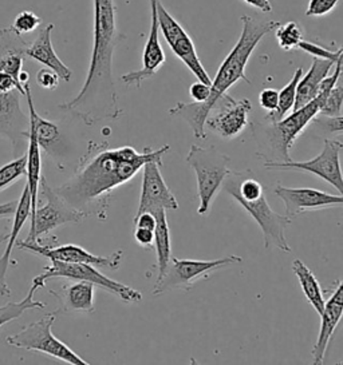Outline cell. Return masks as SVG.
<instances>
[{"instance_id":"cell-43","label":"cell","mask_w":343,"mask_h":365,"mask_svg":"<svg viewBox=\"0 0 343 365\" xmlns=\"http://www.w3.org/2000/svg\"><path fill=\"white\" fill-rule=\"evenodd\" d=\"M248 6L257 9L259 11L264 12V14H269L272 11V4L269 0H243Z\"/></svg>"},{"instance_id":"cell-18","label":"cell","mask_w":343,"mask_h":365,"mask_svg":"<svg viewBox=\"0 0 343 365\" xmlns=\"http://www.w3.org/2000/svg\"><path fill=\"white\" fill-rule=\"evenodd\" d=\"M21 97L18 90L0 93V137L10 140L14 154L21 149L30 128V118L21 108Z\"/></svg>"},{"instance_id":"cell-29","label":"cell","mask_w":343,"mask_h":365,"mask_svg":"<svg viewBox=\"0 0 343 365\" xmlns=\"http://www.w3.org/2000/svg\"><path fill=\"white\" fill-rule=\"evenodd\" d=\"M38 289H39V287L32 282L31 288H30L27 296L23 300L18 301V302H7L6 305L0 307V328L4 327L9 322L19 319L26 311L44 309L46 308L44 302L34 300V294Z\"/></svg>"},{"instance_id":"cell-25","label":"cell","mask_w":343,"mask_h":365,"mask_svg":"<svg viewBox=\"0 0 343 365\" xmlns=\"http://www.w3.org/2000/svg\"><path fill=\"white\" fill-rule=\"evenodd\" d=\"M29 140V150L26 153L27 155V186L30 189L31 194V218L36 207H38V192H39V183L42 180V149L39 148V143L36 140L35 131L30 123V128L27 131V137Z\"/></svg>"},{"instance_id":"cell-31","label":"cell","mask_w":343,"mask_h":365,"mask_svg":"<svg viewBox=\"0 0 343 365\" xmlns=\"http://www.w3.org/2000/svg\"><path fill=\"white\" fill-rule=\"evenodd\" d=\"M27 173V155L23 154L19 158L6 163L0 168V192L10 187L12 183L16 182L24 177Z\"/></svg>"},{"instance_id":"cell-15","label":"cell","mask_w":343,"mask_h":365,"mask_svg":"<svg viewBox=\"0 0 343 365\" xmlns=\"http://www.w3.org/2000/svg\"><path fill=\"white\" fill-rule=\"evenodd\" d=\"M275 194L283 201L286 215L291 220L306 212L342 206V194H330L311 187H287L277 183Z\"/></svg>"},{"instance_id":"cell-26","label":"cell","mask_w":343,"mask_h":365,"mask_svg":"<svg viewBox=\"0 0 343 365\" xmlns=\"http://www.w3.org/2000/svg\"><path fill=\"white\" fill-rule=\"evenodd\" d=\"M151 215L156 217V227H154V240L153 245L157 255V268H159V276L165 272L168 268L171 258L173 257L172 253V238L171 230L168 225V218H166V210L165 209H156L151 212Z\"/></svg>"},{"instance_id":"cell-45","label":"cell","mask_w":343,"mask_h":365,"mask_svg":"<svg viewBox=\"0 0 343 365\" xmlns=\"http://www.w3.org/2000/svg\"><path fill=\"white\" fill-rule=\"evenodd\" d=\"M6 238H7V235H6V236H3V235L0 233V244H1L3 241H6Z\"/></svg>"},{"instance_id":"cell-41","label":"cell","mask_w":343,"mask_h":365,"mask_svg":"<svg viewBox=\"0 0 343 365\" xmlns=\"http://www.w3.org/2000/svg\"><path fill=\"white\" fill-rule=\"evenodd\" d=\"M327 120L321 122L317 118H314V120L319 122L322 125V128L326 130V131H330V133H337V134H342V117H326Z\"/></svg>"},{"instance_id":"cell-19","label":"cell","mask_w":343,"mask_h":365,"mask_svg":"<svg viewBox=\"0 0 343 365\" xmlns=\"http://www.w3.org/2000/svg\"><path fill=\"white\" fill-rule=\"evenodd\" d=\"M342 313L343 284L341 279H338L332 297L324 302V308L321 313V329H319L317 343L314 344L311 351L314 364H323L332 336L342 319Z\"/></svg>"},{"instance_id":"cell-10","label":"cell","mask_w":343,"mask_h":365,"mask_svg":"<svg viewBox=\"0 0 343 365\" xmlns=\"http://www.w3.org/2000/svg\"><path fill=\"white\" fill-rule=\"evenodd\" d=\"M39 190L46 198V205L36 207L35 213L30 218L31 225L29 232V238L26 241L41 242L42 238L50 235L54 229L66 224H78L82 222L87 215L71 207L59 197L53 187L42 177L39 183Z\"/></svg>"},{"instance_id":"cell-27","label":"cell","mask_w":343,"mask_h":365,"mask_svg":"<svg viewBox=\"0 0 343 365\" xmlns=\"http://www.w3.org/2000/svg\"><path fill=\"white\" fill-rule=\"evenodd\" d=\"M291 268L299 281L300 288H302L304 297L307 299L309 304L315 309V312L321 316L323 308H324V302H326L321 284L318 282V279L314 276L310 268L300 259H294Z\"/></svg>"},{"instance_id":"cell-1","label":"cell","mask_w":343,"mask_h":365,"mask_svg":"<svg viewBox=\"0 0 343 365\" xmlns=\"http://www.w3.org/2000/svg\"><path fill=\"white\" fill-rule=\"evenodd\" d=\"M169 149V145H165L157 150L145 148L139 153L131 146L109 149L107 142L90 140L74 174L54 190L87 217L105 218L114 190L131 181L146 162H162Z\"/></svg>"},{"instance_id":"cell-37","label":"cell","mask_w":343,"mask_h":365,"mask_svg":"<svg viewBox=\"0 0 343 365\" xmlns=\"http://www.w3.org/2000/svg\"><path fill=\"white\" fill-rule=\"evenodd\" d=\"M279 91L275 88H264L259 94V103L260 108L266 110L267 113H272L278 108Z\"/></svg>"},{"instance_id":"cell-28","label":"cell","mask_w":343,"mask_h":365,"mask_svg":"<svg viewBox=\"0 0 343 365\" xmlns=\"http://www.w3.org/2000/svg\"><path fill=\"white\" fill-rule=\"evenodd\" d=\"M303 76V68L298 67L294 73V76L291 78L289 83L283 87L279 93L278 108L272 113H267V115L264 117L267 122H278L280 119L284 118L289 113L294 110L295 105V96H297V86L300 78Z\"/></svg>"},{"instance_id":"cell-32","label":"cell","mask_w":343,"mask_h":365,"mask_svg":"<svg viewBox=\"0 0 343 365\" xmlns=\"http://www.w3.org/2000/svg\"><path fill=\"white\" fill-rule=\"evenodd\" d=\"M343 87L339 82L334 86L324 99V103L319 110L323 117H342Z\"/></svg>"},{"instance_id":"cell-24","label":"cell","mask_w":343,"mask_h":365,"mask_svg":"<svg viewBox=\"0 0 343 365\" xmlns=\"http://www.w3.org/2000/svg\"><path fill=\"white\" fill-rule=\"evenodd\" d=\"M335 62L329 59H312V65L306 76H302L298 86H297V96H295V105L294 110L304 106L314 98L318 96V90L322 81L330 74Z\"/></svg>"},{"instance_id":"cell-13","label":"cell","mask_w":343,"mask_h":365,"mask_svg":"<svg viewBox=\"0 0 343 365\" xmlns=\"http://www.w3.org/2000/svg\"><path fill=\"white\" fill-rule=\"evenodd\" d=\"M251 110L252 103L249 99L236 101L227 93L214 103L205 119V125L220 138L234 140L246 129Z\"/></svg>"},{"instance_id":"cell-33","label":"cell","mask_w":343,"mask_h":365,"mask_svg":"<svg viewBox=\"0 0 343 365\" xmlns=\"http://www.w3.org/2000/svg\"><path fill=\"white\" fill-rule=\"evenodd\" d=\"M298 48L302 50V51H304L306 54L311 55L312 58L329 59V61H332V62H337L339 58H342L343 56L342 47H339L337 51H332V50L326 48L324 46L311 43V42H307V41H304V39L300 41L299 44H298Z\"/></svg>"},{"instance_id":"cell-40","label":"cell","mask_w":343,"mask_h":365,"mask_svg":"<svg viewBox=\"0 0 343 365\" xmlns=\"http://www.w3.org/2000/svg\"><path fill=\"white\" fill-rule=\"evenodd\" d=\"M12 90H18L21 96L24 97V88L19 86L18 82L10 74H6V73L0 71V93H9Z\"/></svg>"},{"instance_id":"cell-6","label":"cell","mask_w":343,"mask_h":365,"mask_svg":"<svg viewBox=\"0 0 343 365\" xmlns=\"http://www.w3.org/2000/svg\"><path fill=\"white\" fill-rule=\"evenodd\" d=\"M185 160L197 177V197L200 200L197 215H207L216 194L222 189L225 177L231 172V158L214 146L205 149L199 145H192Z\"/></svg>"},{"instance_id":"cell-35","label":"cell","mask_w":343,"mask_h":365,"mask_svg":"<svg viewBox=\"0 0 343 365\" xmlns=\"http://www.w3.org/2000/svg\"><path fill=\"white\" fill-rule=\"evenodd\" d=\"M339 0H310L306 16H324L338 6Z\"/></svg>"},{"instance_id":"cell-17","label":"cell","mask_w":343,"mask_h":365,"mask_svg":"<svg viewBox=\"0 0 343 365\" xmlns=\"http://www.w3.org/2000/svg\"><path fill=\"white\" fill-rule=\"evenodd\" d=\"M150 3V30L148 41L142 53V67L137 71H131L121 76V81L128 86L141 87L142 82L156 76V73L166 61V55L160 43V27L157 19L156 0H149Z\"/></svg>"},{"instance_id":"cell-12","label":"cell","mask_w":343,"mask_h":365,"mask_svg":"<svg viewBox=\"0 0 343 365\" xmlns=\"http://www.w3.org/2000/svg\"><path fill=\"white\" fill-rule=\"evenodd\" d=\"M342 142L337 140H323L321 153L310 161L264 162L266 169L274 170H300L311 173L323 181L332 185L338 194H343L342 169H341V151Z\"/></svg>"},{"instance_id":"cell-4","label":"cell","mask_w":343,"mask_h":365,"mask_svg":"<svg viewBox=\"0 0 343 365\" xmlns=\"http://www.w3.org/2000/svg\"><path fill=\"white\" fill-rule=\"evenodd\" d=\"M222 187L257 221L262 229L264 247L267 250L278 249L286 253L291 252L286 238V229L292 220L286 215H280L272 210L264 197L262 183L252 177L251 170H231L225 177Z\"/></svg>"},{"instance_id":"cell-16","label":"cell","mask_w":343,"mask_h":365,"mask_svg":"<svg viewBox=\"0 0 343 365\" xmlns=\"http://www.w3.org/2000/svg\"><path fill=\"white\" fill-rule=\"evenodd\" d=\"M162 162H146L142 166V186L139 197V209L136 215L149 212L156 209L165 210H177L179 202L172 193L169 186L165 182L161 174Z\"/></svg>"},{"instance_id":"cell-8","label":"cell","mask_w":343,"mask_h":365,"mask_svg":"<svg viewBox=\"0 0 343 365\" xmlns=\"http://www.w3.org/2000/svg\"><path fill=\"white\" fill-rule=\"evenodd\" d=\"M56 312L47 313L38 322H31L21 331L7 337V344L15 348L42 352L71 365H89L81 356L54 336L53 325Z\"/></svg>"},{"instance_id":"cell-34","label":"cell","mask_w":343,"mask_h":365,"mask_svg":"<svg viewBox=\"0 0 343 365\" xmlns=\"http://www.w3.org/2000/svg\"><path fill=\"white\" fill-rule=\"evenodd\" d=\"M42 23V19L32 11H23L15 18L14 24H12V30L19 35L23 34L32 33L34 30H36Z\"/></svg>"},{"instance_id":"cell-11","label":"cell","mask_w":343,"mask_h":365,"mask_svg":"<svg viewBox=\"0 0 343 365\" xmlns=\"http://www.w3.org/2000/svg\"><path fill=\"white\" fill-rule=\"evenodd\" d=\"M156 10H157L159 27L172 53L189 68V71L196 76L197 81L211 86L212 79L204 68L191 36L182 29V24L177 22L169 11L162 6L161 0H156Z\"/></svg>"},{"instance_id":"cell-39","label":"cell","mask_w":343,"mask_h":365,"mask_svg":"<svg viewBox=\"0 0 343 365\" xmlns=\"http://www.w3.org/2000/svg\"><path fill=\"white\" fill-rule=\"evenodd\" d=\"M134 240H136V242L139 244V247H151L153 245V240H154V230L136 226V229H134Z\"/></svg>"},{"instance_id":"cell-22","label":"cell","mask_w":343,"mask_h":365,"mask_svg":"<svg viewBox=\"0 0 343 365\" xmlns=\"http://www.w3.org/2000/svg\"><path fill=\"white\" fill-rule=\"evenodd\" d=\"M53 23L47 24L41 33L38 35V38L29 44L24 50V55H27L29 58H31L34 61L39 62L41 65L46 66L47 68H51L53 71L56 73V76H59L61 81L64 82H70L71 79V70L64 65V62L59 59V56L54 50L53 42H51V34L54 30Z\"/></svg>"},{"instance_id":"cell-30","label":"cell","mask_w":343,"mask_h":365,"mask_svg":"<svg viewBox=\"0 0 343 365\" xmlns=\"http://www.w3.org/2000/svg\"><path fill=\"white\" fill-rule=\"evenodd\" d=\"M275 36L279 47L284 51H294L298 48L300 41H303V29L295 21L279 24L275 29Z\"/></svg>"},{"instance_id":"cell-7","label":"cell","mask_w":343,"mask_h":365,"mask_svg":"<svg viewBox=\"0 0 343 365\" xmlns=\"http://www.w3.org/2000/svg\"><path fill=\"white\" fill-rule=\"evenodd\" d=\"M50 265L44 268L42 274L32 279L39 288H46V282L51 279H67L74 281H87L94 287L105 290L107 293L116 296L117 299L126 304H137L142 300V293L139 290L128 287L116 279H109L99 268L90 264H70L56 259H50Z\"/></svg>"},{"instance_id":"cell-5","label":"cell","mask_w":343,"mask_h":365,"mask_svg":"<svg viewBox=\"0 0 343 365\" xmlns=\"http://www.w3.org/2000/svg\"><path fill=\"white\" fill-rule=\"evenodd\" d=\"M327 96L329 94L319 93L309 103L292 110L289 117L278 122L254 123L252 134L257 140V157L264 162L291 161L289 150L294 142L314 118H317Z\"/></svg>"},{"instance_id":"cell-21","label":"cell","mask_w":343,"mask_h":365,"mask_svg":"<svg viewBox=\"0 0 343 365\" xmlns=\"http://www.w3.org/2000/svg\"><path fill=\"white\" fill-rule=\"evenodd\" d=\"M94 285L87 281L66 284L59 290L49 292L59 301L58 313H93L94 312Z\"/></svg>"},{"instance_id":"cell-36","label":"cell","mask_w":343,"mask_h":365,"mask_svg":"<svg viewBox=\"0 0 343 365\" xmlns=\"http://www.w3.org/2000/svg\"><path fill=\"white\" fill-rule=\"evenodd\" d=\"M59 81L61 79H59V76H56V73L47 67L39 70L36 74L38 85L46 90H55L56 87L59 86Z\"/></svg>"},{"instance_id":"cell-42","label":"cell","mask_w":343,"mask_h":365,"mask_svg":"<svg viewBox=\"0 0 343 365\" xmlns=\"http://www.w3.org/2000/svg\"><path fill=\"white\" fill-rule=\"evenodd\" d=\"M133 221H134V226H139V227H146L150 230H154V227H156V217L149 212L134 215Z\"/></svg>"},{"instance_id":"cell-2","label":"cell","mask_w":343,"mask_h":365,"mask_svg":"<svg viewBox=\"0 0 343 365\" xmlns=\"http://www.w3.org/2000/svg\"><path fill=\"white\" fill-rule=\"evenodd\" d=\"M93 6L94 39L85 83L74 99L59 105L87 126L117 120L122 114L113 79V55L125 36L118 33L114 0H93Z\"/></svg>"},{"instance_id":"cell-23","label":"cell","mask_w":343,"mask_h":365,"mask_svg":"<svg viewBox=\"0 0 343 365\" xmlns=\"http://www.w3.org/2000/svg\"><path fill=\"white\" fill-rule=\"evenodd\" d=\"M23 87H24V97L27 98L29 118H30V123L35 131L39 148L43 149V151H46L49 155L55 157L56 154H59L61 145H62V137H61L59 128L51 120L42 118L36 113L35 106H34V101H32L30 83H26Z\"/></svg>"},{"instance_id":"cell-20","label":"cell","mask_w":343,"mask_h":365,"mask_svg":"<svg viewBox=\"0 0 343 365\" xmlns=\"http://www.w3.org/2000/svg\"><path fill=\"white\" fill-rule=\"evenodd\" d=\"M30 215H31V194H30V189L26 183V186L21 192V198L16 205V210L14 215V222L11 226L10 233L6 238V241H7L6 249L0 257V296H4V297L11 296V290L7 284V270L10 265L11 255H12L14 247L16 245V241L21 235L23 226L27 222V220H30Z\"/></svg>"},{"instance_id":"cell-3","label":"cell","mask_w":343,"mask_h":365,"mask_svg":"<svg viewBox=\"0 0 343 365\" xmlns=\"http://www.w3.org/2000/svg\"><path fill=\"white\" fill-rule=\"evenodd\" d=\"M242 34L239 41L236 42L234 48L229 54L225 56L223 63L219 67L217 74L211 83V94L207 101L202 103H177L174 108L169 110V114L173 117H180L184 119L192 129L193 134L197 140H205V119L214 103L228 93L231 87L236 85L239 81H246L251 85V81L247 78L246 68L248 61L252 53L255 51L260 41L267 34L275 31L280 23L275 21H257L252 16H242Z\"/></svg>"},{"instance_id":"cell-9","label":"cell","mask_w":343,"mask_h":365,"mask_svg":"<svg viewBox=\"0 0 343 365\" xmlns=\"http://www.w3.org/2000/svg\"><path fill=\"white\" fill-rule=\"evenodd\" d=\"M243 258L227 256L217 259H179L172 257L165 272L157 277L153 294L162 296L173 289H189L199 279L208 277L214 270L242 264Z\"/></svg>"},{"instance_id":"cell-44","label":"cell","mask_w":343,"mask_h":365,"mask_svg":"<svg viewBox=\"0 0 343 365\" xmlns=\"http://www.w3.org/2000/svg\"><path fill=\"white\" fill-rule=\"evenodd\" d=\"M16 205H18V201H11V202H7V204H0V220L1 218H10V217L15 215Z\"/></svg>"},{"instance_id":"cell-14","label":"cell","mask_w":343,"mask_h":365,"mask_svg":"<svg viewBox=\"0 0 343 365\" xmlns=\"http://www.w3.org/2000/svg\"><path fill=\"white\" fill-rule=\"evenodd\" d=\"M15 247H19L21 250H27L35 255H39L42 257L49 259H56L62 262H70V264H90L96 268H106L110 270H116L119 268L122 261V252L118 250L110 256H96L90 253L79 245L75 244H66L59 247L53 245H43L39 242H30V241H16Z\"/></svg>"},{"instance_id":"cell-38","label":"cell","mask_w":343,"mask_h":365,"mask_svg":"<svg viewBox=\"0 0 343 365\" xmlns=\"http://www.w3.org/2000/svg\"><path fill=\"white\" fill-rule=\"evenodd\" d=\"M209 94H211V86L205 85L200 81H197L196 83H193L189 87V96L192 97L193 102L202 103V102L208 99Z\"/></svg>"}]
</instances>
